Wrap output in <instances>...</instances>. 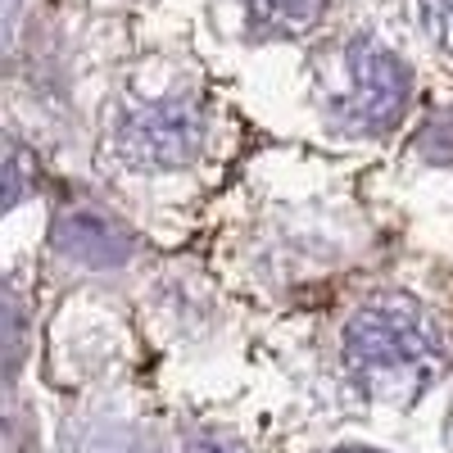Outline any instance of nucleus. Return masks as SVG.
Masks as SVG:
<instances>
[{
	"label": "nucleus",
	"mask_w": 453,
	"mask_h": 453,
	"mask_svg": "<svg viewBox=\"0 0 453 453\" xmlns=\"http://www.w3.org/2000/svg\"><path fill=\"white\" fill-rule=\"evenodd\" d=\"M422 19H426V32L453 55V0H422Z\"/></svg>",
	"instance_id": "nucleus-6"
},
{
	"label": "nucleus",
	"mask_w": 453,
	"mask_h": 453,
	"mask_svg": "<svg viewBox=\"0 0 453 453\" xmlns=\"http://www.w3.org/2000/svg\"><path fill=\"white\" fill-rule=\"evenodd\" d=\"M59 245L73 254V258H87V263H119L127 258V236L119 226H109L104 218H91V213H78L59 226Z\"/></svg>",
	"instance_id": "nucleus-4"
},
{
	"label": "nucleus",
	"mask_w": 453,
	"mask_h": 453,
	"mask_svg": "<svg viewBox=\"0 0 453 453\" xmlns=\"http://www.w3.org/2000/svg\"><path fill=\"white\" fill-rule=\"evenodd\" d=\"M241 10L258 36H295L318 23L326 0H241Z\"/></svg>",
	"instance_id": "nucleus-5"
},
{
	"label": "nucleus",
	"mask_w": 453,
	"mask_h": 453,
	"mask_svg": "<svg viewBox=\"0 0 453 453\" xmlns=\"http://www.w3.org/2000/svg\"><path fill=\"white\" fill-rule=\"evenodd\" d=\"M345 363L372 390L399 395L403 381L422 386V376L440 363V331L412 299H372L345 326Z\"/></svg>",
	"instance_id": "nucleus-1"
},
{
	"label": "nucleus",
	"mask_w": 453,
	"mask_h": 453,
	"mask_svg": "<svg viewBox=\"0 0 453 453\" xmlns=\"http://www.w3.org/2000/svg\"><path fill=\"white\" fill-rule=\"evenodd\" d=\"M408 104V68L381 46L363 36L345 50V91L335 96V119L345 127H390Z\"/></svg>",
	"instance_id": "nucleus-2"
},
{
	"label": "nucleus",
	"mask_w": 453,
	"mask_h": 453,
	"mask_svg": "<svg viewBox=\"0 0 453 453\" xmlns=\"http://www.w3.org/2000/svg\"><path fill=\"white\" fill-rule=\"evenodd\" d=\"M191 453H241L236 444H226V440H200Z\"/></svg>",
	"instance_id": "nucleus-7"
},
{
	"label": "nucleus",
	"mask_w": 453,
	"mask_h": 453,
	"mask_svg": "<svg viewBox=\"0 0 453 453\" xmlns=\"http://www.w3.org/2000/svg\"><path fill=\"white\" fill-rule=\"evenodd\" d=\"M204 141V119L186 96L136 104L119 127V155L132 168H181Z\"/></svg>",
	"instance_id": "nucleus-3"
},
{
	"label": "nucleus",
	"mask_w": 453,
	"mask_h": 453,
	"mask_svg": "<svg viewBox=\"0 0 453 453\" xmlns=\"http://www.w3.org/2000/svg\"><path fill=\"white\" fill-rule=\"evenodd\" d=\"M345 453H367V449H345Z\"/></svg>",
	"instance_id": "nucleus-8"
}]
</instances>
